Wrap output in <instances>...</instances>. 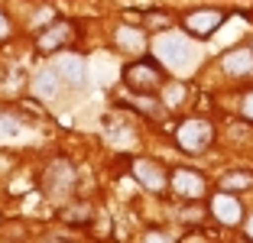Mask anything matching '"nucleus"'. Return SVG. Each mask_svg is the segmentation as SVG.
Instances as JSON below:
<instances>
[{
	"instance_id": "18",
	"label": "nucleus",
	"mask_w": 253,
	"mask_h": 243,
	"mask_svg": "<svg viewBox=\"0 0 253 243\" xmlns=\"http://www.w3.org/2000/svg\"><path fill=\"white\" fill-rule=\"evenodd\" d=\"M143 23H146L149 33H163V30H169V26H172L169 13H163V10H149V13L143 16Z\"/></svg>"
},
{
	"instance_id": "10",
	"label": "nucleus",
	"mask_w": 253,
	"mask_h": 243,
	"mask_svg": "<svg viewBox=\"0 0 253 243\" xmlns=\"http://www.w3.org/2000/svg\"><path fill=\"white\" fill-rule=\"evenodd\" d=\"M114 42H117L120 52L140 59L143 52H146V30H143V26H133V23H124V26H117V33H114Z\"/></svg>"
},
{
	"instance_id": "11",
	"label": "nucleus",
	"mask_w": 253,
	"mask_h": 243,
	"mask_svg": "<svg viewBox=\"0 0 253 243\" xmlns=\"http://www.w3.org/2000/svg\"><path fill=\"white\" fill-rule=\"evenodd\" d=\"M52 72L59 75L62 81H68L72 88H82L84 84V62H82V55H72V52L59 55V62H55Z\"/></svg>"
},
{
	"instance_id": "13",
	"label": "nucleus",
	"mask_w": 253,
	"mask_h": 243,
	"mask_svg": "<svg viewBox=\"0 0 253 243\" xmlns=\"http://www.w3.org/2000/svg\"><path fill=\"white\" fill-rule=\"evenodd\" d=\"M156 52L169 62H188V42L179 39V36H163L159 45H156Z\"/></svg>"
},
{
	"instance_id": "2",
	"label": "nucleus",
	"mask_w": 253,
	"mask_h": 243,
	"mask_svg": "<svg viewBox=\"0 0 253 243\" xmlns=\"http://www.w3.org/2000/svg\"><path fill=\"white\" fill-rule=\"evenodd\" d=\"M175 143H179L182 153L201 156L205 149H211V143H214V126H211V120H205V117H188V120H182L179 130H175Z\"/></svg>"
},
{
	"instance_id": "8",
	"label": "nucleus",
	"mask_w": 253,
	"mask_h": 243,
	"mask_svg": "<svg viewBox=\"0 0 253 243\" xmlns=\"http://www.w3.org/2000/svg\"><path fill=\"white\" fill-rule=\"evenodd\" d=\"M221 68L231 78H250L253 75V49L250 45H234L221 55Z\"/></svg>"
},
{
	"instance_id": "23",
	"label": "nucleus",
	"mask_w": 253,
	"mask_h": 243,
	"mask_svg": "<svg viewBox=\"0 0 253 243\" xmlns=\"http://www.w3.org/2000/svg\"><path fill=\"white\" fill-rule=\"evenodd\" d=\"M182 243H205V240H201L198 234H188V237H185V240H182Z\"/></svg>"
},
{
	"instance_id": "14",
	"label": "nucleus",
	"mask_w": 253,
	"mask_h": 243,
	"mask_svg": "<svg viewBox=\"0 0 253 243\" xmlns=\"http://www.w3.org/2000/svg\"><path fill=\"white\" fill-rule=\"evenodd\" d=\"M247 188H253V172L250 169H231L221 175V192H247Z\"/></svg>"
},
{
	"instance_id": "19",
	"label": "nucleus",
	"mask_w": 253,
	"mask_h": 243,
	"mask_svg": "<svg viewBox=\"0 0 253 243\" xmlns=\"http://www.w3.org/2000/svg\"><path fill=\"white\" fill-rule=\"evenodd\" d=\"M13 169H16V156L7 153V149H0V182L13 175Z\"/></svg>"
},
{
	"instance_id": "17",
	"label": "nucleus",
	"mask_w": 253,
	"mask_h": 243,
	"mask_svg": "<svg viewBox=\"0 0 253 243\" xmlns=\"http://www.w3.org/2000/svg\"><path fill=\"white\" fill-rule=\"evenodd\" d=\"M140 114H146V117H159L163 114V101L153 94H133V101H130Z\"/></svg>"
},
{
	"instance_id": "22",
	"label": "nucleus",
	"mask_w": 253,
	"mask_h": 243,
	"mask_svg": "<svg viewBox=\"0 0 253 243\" xmlns=\"http://www.w3.org/2000/svg\"><path fill=\"white\" fill-rule=\"evenodd\" d=\"M143 243H175V240H172V237H166L163 230H153V234H146V240H143Z\"/></svg>"
},
{
	"instance_id": "5",
	"label": "nucleus",
	"mask_w": 253,
	"mask_h": 243,
	"mask_svg": "<svg viewBox=\"0 0 253 243\" xmlns=\"http://www.w3.org/2000/svg\"><path fill=\"white\" fill-rule=\"evenodd\" d=\"M75 39H78V26H75L72 20H55L36 36V49L42 52V55H55V52L68 49Z\"/></svg>"
},
{
	"instance_id": "7",
	"label": "nucleus",
	"mask_w": 253,
	"mask_h": 243,
	"mask_svg": "<svg viewBox=\"0 0 253 243\" xmlns=\"http://www.w3.org/2000/svg\"><path fill=\"white\" fill-rule=\"evenodd\" d=\"M130 172H133V178L143 188H149V192H163L166 185H169V175H166V169L156 159H133V169Z\"/></svg>"
},
{
	"instance_id": "15",
	"label": "nucleus",
	"mask_w": 253,
	"mask_h": 243,
	"mask_svg": "<svg viewBox=\"0 0 253 243\" xmlns=\"http://www.w3.org/2000/svg\"><path fill=\"white\" fill-rule=\"evenodd\" d=\"M159 91H163V97H159L163 107H182V104H185V94H188L185 81H166Z\"/></svg>"
},
{
	"instance_id": "24",
	"label": "nucleus",
	"mask_w": 253,
	"mask_h": 243,
	"mask_svg": "<svg viewBox=\"0 0 253 243\" xmlns=\"http://www.w3.org/2000/svg\"><path fill=\"white\" fill-rule=\"evenodd\" d=\"M247 237H250V240H253V217H250V221H247Z\"/></svg>"
},
{
	"instance_id": "4",
	"label": "nucleus",
	"mask_w": 253,
	"mask_h": 243,
	"mask_svg": "<svg viewBox=\"0 0 253 243\" xmlns=\"http://www.w3.org/2000/svg\"><path fill=\"white\" fill-rule=\"evenodd\" d=\"M224 20H227V13L221 7H198V10H188L182 16V30L195 39H208L224 26Z\"/></svg>"
},
{
	"instance_id": "12",
	"label": "nucleus",
	"mask_w": 253,
	"mask_h": 243,
	"mask_svg": "<svg viewBox=\"0 0 253 243\" xmlns=\"http://www.w3.org/2000/svg\"><path fill=\"white\" fill-rule=\"evenodd\" d=\"M59 91H62V78L52 68H45V72H39L36 78H33V94H36L39 101H55Z\"/></svg>"
},
{
	"instance_id": "20",
	"label": "nucleus",
	"mask_w": 253,
	"mask_h": 243,
	"mask_svg": "<svg viewBox=\"0 0 253 243\" xmlns=\"http://www.w3.org/2000/svg\"><path fill=\"white\" fill-rule=\"evenodd\" d=\"M240 117L253 123V91H247V94L240 97Z\"/></svg>"
},
{
	"instance_id": "6",
	"label": "nucleus",
	"mask_w": 253,
	"mask_h": 243,
	"mask_svg": "<svg viewBox=\"0 0 253 243\" xmlns=\"http://www.w3.org/2000/svg\"><path fill=\"white\" fill-rule=\"evenodd\" d=\"M169 185H172V192L179 195V198H201L205 195V188H208V182H205V175L195 169H175L169 175Z\"/></svg>"
},
{
	"instance_id": "16",
	"label": "nucleus",
	"mask_w": 253,
	"mask_h": 243,
	"mask_svg": "<svg viewBox=\"0 0 253 243\" xmlns=\"http://www.w3.org/2000/svg\"><path fill=\"white\" fill-rule=\"evenodd\" d=\"M91 217H94V207L91 204H65L62 207V221L72 224V227H84Z\"/></svg>"
},
{
	"instance_id": "21",
	"label": "nucleus",
	"mask_w": 253,
	"mask_h": 243,
	"mask_svg": "<svg viewBox=\"0 0 253 243\" xmlns=\"http://www.w3.org/2000/svg\"><path fill=\"white\" fill-rule=\"evenodd\" d=\"M13 36V23H10V16L0 10V42H7V39Z\"/></svg>"
},
{
	"instance_id": "25",
	"label": "nucleus",
	"mask_w": 253,
	"mask_h": 243,
	"mask_svg": "<svg viewBox=\"0 0 253 243\" xmlns=\"http://www.w3.org/2000/svg\"><path fill=\"white\" fill-rule=\"evenodd\" d=\"M250 49H253V42H250Z\"/></svg>"
},
{
	"instance_id": "3",
	"label": "nucleus",
	"mask_w": 253,
	"mask_h": 243,
	"mask_svg": "<svg viewBox=\"0 0 253 243\" xmlns=\"http://www.w3.org/2000/svg\"><path fill=\"white\" fill-rule=\"evenodd\" d=\"M75 178H78V175H75V165L59 156V159H52L42 169V188H45V195H49V198L62 201V198H68V195H72Z\"/></svg>"
},
{
	"instance_id": "9",
	"label": "nucleus",
	"mask_w": 253,
	"mask_h": 243,
	"mask_svg": "<svg viewBox=\"0 0 253 243\" xmlns=\"http://www.w3.org/2000/svg\"><path fill=\"white\" fill-rule=\"evenodd\" d=\"M211 214H214L224 227H237L244 221V207H240L237 195H231V192H217L211 198Z\"/></svg>"
},
{
	"instance_id": "1",
	"label": "nucleus",
	"mask_w": 253,
	"mask_h": 243,
	"mask_svg": "<svg viewBox=\"0 0 253 243\" xmlns=\"http://www.w3.org/2000/svg\"><path fill=\"white\" fill-rule=\"evenodd\" d=\"M166 81H169L166 78V65L159 59H149V55H140L124 68V84L133 94H156Z\"/></svg>"
}]
</instances>
